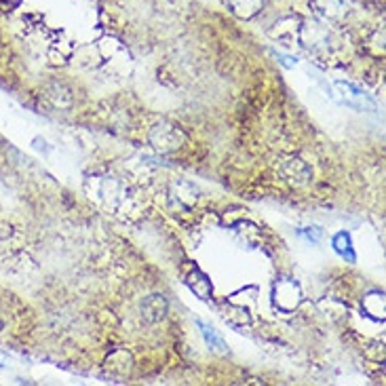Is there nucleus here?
Here are the masks:
<instances>
[{"label":"nucleus","instance_id":"f257e3e1","mask_svg":"<svg viewBox=\"0 0 386 386\" xmlns=\"http://www.w3.org/2000/svg\"><path fill=\"white\" fill-rule=\"evenodd\" d=\"M186 135L182 129H178L171 123H159L155 125V129L150 131V142L152 146L161 152V155H169L176 152L178 148H182Z\"/></svg>","mask_w":386,"mask_h":386},{"label":"nucleus","instance_id":"f03ea898","mask_svg":"<svg viewBox=\"0 0 386 386\" xmlns=\"http://www.w3.org/2000/svg\"><path fill=\"white\" fill-rule=\"evenodd\" d=\"M196 200H198V188L194 184L184 182V180H178V182L171 184V188H169V203H171L174 209L188 211V209H193Z\"/></svg>","mask_w":386,"mask_h":386},{"label":"nucleus","instance_id":"7ed1b4c3","mask_svg":"<svg viewBox=\"0 0 386 386\" xmlns=\"http://www.w3.org/2000/svg\"><path fill=\"white\" fill-rule=\"evenodd\" d=\"M336 87L342 91V99H344V104L346 106H351V108H357V110H376V104H374V99L368 95V93H363L359 87H355V85H351V83H336Z\"/></svg>","mask_w":386,"mask_h":386},{"label":"nucleus","instance_id":"20e7f679","mask_svg":"<svg viewBox=\"0 0 386 386\" xmlns=\"http://www.w3.org/2000/svg\"><path fill=\"white\" fill-rule=\"evenodd\" d=\"M275 300L279 304V308L283 310H291L300 304V287L294 281H281L275 287Z\"/></svg>","mask_w":386,"mask_h":386},{"label":"nucleus","instance_id":"39448f33","mask_svg":"<svg viewBox=\"0 0 386 386\" xmlns=\"http://www.w3.org/2000/svg\"><path fill=\"white\" fill-rule=\"evenodd\" d=\"M167 315V300L161 294H152L142 302V317L148 323H159Z\"/></svg>","mask_w":386,"mask_h":386},{"label":"nucleus","instance_id":"423d86ee","mask_svg":"<svg viewBox=\"0 0 386 386\" xmlns=\"http://www.w3.org/2000/svg\"><path fill=\"white\" fill-rule=\"evenodd\" d=\"M283 176L285 180H289L291 184H306L310 178V169L304 161L300 159H287L283 165Z\"/></svg>","mask_w":386,"mask_h":386},{"label":"nucleus","instance_id":"0eeeda50","mask_svg":"<svg viewBox=\"0 0 386 386\" xmlns=\"http://www.w3.org/2000/svg\"><path fill=\"white\" fill-rule=\"evenodd\" d=\"M186 281H188V287L193 289L198 298L207 300V298L211 296V281H209V279H207L200 270H196V268H194L193 272H191V277H188Z\"/></svg>","mask_w":386,"mask_h":386},{"label":"nucleus","instance_id":"6e6552de","mask_svg":"<svg viewBox=\"0 0 386 386\" xmlns=\"http://www.w3.org/2000/svg\"><path fill=\"white\" fill-rule=\"evenodd\" d=\"M196 323H198L200 334H203L205 342L209 344V349H213V351H217V353L226 355V353H228V346H226V342L222 340V336H217V334H215V330H213V327H209L207 323H203V321H196Z\"/></svg>","mask_w":386,"mask_h":386},{"label":"nucleus","instance_id":"1a4fd4ad","mask_svg":"<svg viewBox=\"0 0 386 386\" xmlns=\"http://www.w3.org/2000/svg\"><path fill=\"white\" fill-rule=\"evenodd\" d=\"M334 245H336V249L346 258L349 255V260H355V253H353V249H351V236L346 234V232H340L336 239H334Z\"/></svg>","mask_w":386,"mask_h":386},{"label":"nucleus","instance_id":"9d476101","mask_svg":"<svg viewBox=\"0 0 386 386\" xmlns=\"http://www.w3.org/2000/svg\"><path fill=\"white\" fill-rule=\"evenodd\" d=\"M306 236H308L310 241H315V243H317V241L321 239V228H317V226H315V230H306Z\"/></svg>","mask_w":386,"mask_h":386},{"label":"nucleus","instance_id":"9b49d317","mask_svg":"<svg viewBox=\"0 0 386 386\" xmlns=\"http://www.w3.org/2000/svg\"><path fill=\"white\" fill-rule=\"evenodd\" d=\"M0 330H2V321H0Z\"/></svg>","mask_w":386,"mask_h":386}]
</instances>
